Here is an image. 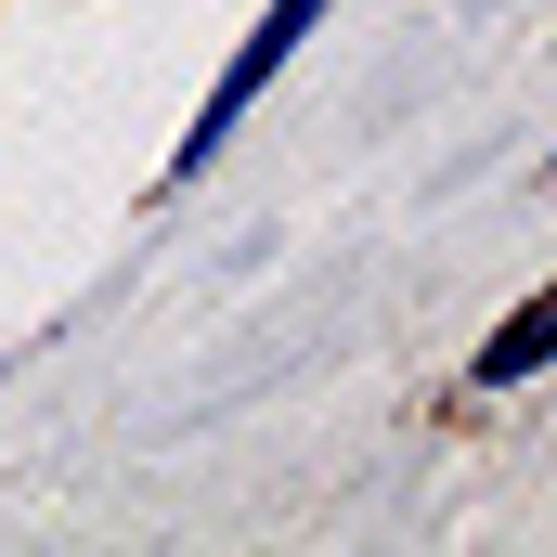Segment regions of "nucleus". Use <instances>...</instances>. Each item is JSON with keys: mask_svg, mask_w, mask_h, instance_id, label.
Listing matches in <instances>:
<instances>
[{"mask_svg": "<svg viewBox=\"0 0 557 557\" xmlns=\"http://www.w3.org/2000/svg\"><path fill=\"white\" fill-rule=\"evenodd\" d=\"M324 13H337V0H260V13H247V39L221 52L208 104H195V117H182V143H169V195H182V182H208V156L247 131V104H260L285 65H298V39H324Z\"/></svg>", "mask_w": 557, "mask_h": 557, "instance_id": "f257e3e1", "label": "nucleus"}, {"mask_svg": "<svg viewBox=\"0 0 557 557\" xmlns=\"http://www.w3.org/2000/svg\"><path fill=\"white\" fill-rule=\"evenodd\" d=\"M532 376H557V273L532 285L480 350H467V389H532Z\"/></svg>", "mask_w": 557, "mask_h": 557, "instance_id": "f03ea898", "label": "nucleus"}, {"mask_svg": "<svg viewBox=\"0 0 557 557\" xmlns=\"http://www.w3.org/2000/svg\"><path fill=\"white\" fill-rule=\"evenodd\" d=\"M545 169H557V156H545Z\"/></svg>", "mask_w": 557, "mask_h": 557, "instance_id": "7ed1b4c3", "label": "nucleus"}]
</instances>
